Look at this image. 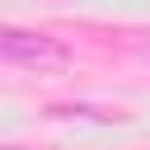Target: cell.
Wrapping results in <instances>:
<instances>
[{"instance_id": "6da1fadb", "label": "cell", "mask_w": 150, "mask_h": 150, "mask_svg": "<svg viewBox=\"0 0 150 150\" xmlns=\"http://www.w3.org/2000/svg\"><path fill=\"white\" fill-rule=\"evenodd\" d=\"M0 61L23 66V70H56L70 61V47L47 38V33H33V28H5L0 23Z\"/></svg>"}]
</instances>
